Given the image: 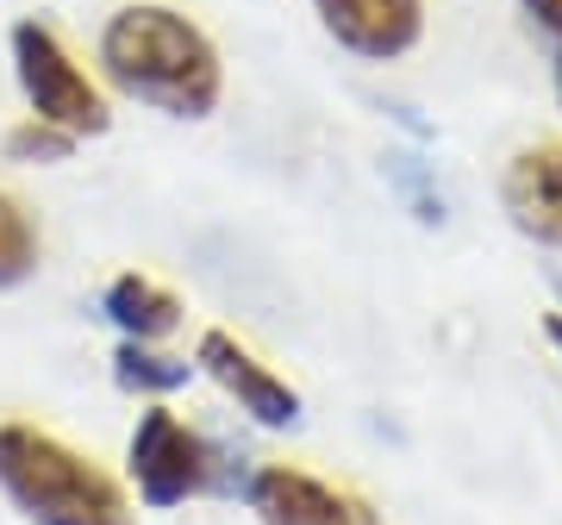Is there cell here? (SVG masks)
<instances>
[{
  "mask_svg": "<svg viewBox=\"0 0 562 525\" xmlns=\"http://www.w3.org/2000/svg\"><path fill=\"white\" fill-rule=\"evenodd\" d=\"M101 69L125 101L157 107L169 120H206L225 94L213 38L169 7H120L101 32Z\"/></svg>",
  "mask_w": 562,
  "mask_h": 525,
  "instance_id": "1",
  "label": "cell"
},
{
  "mask_svg": "<svg viewBox=\"0 0 562 525\" xmlns=\"http://www.w3.org/2000/svg\"><path fill=\"white\" fill-rule=\"evenodd\" d=\"M0 494L32 525H132L120 482L25 420L0 425Z\"/></svg>",
  "mask_w": 562,
  "mask_h": 525,
  "instance_id": "2",
  "label": "cell"
},
{
  "mask_svg": "<svg viewBox=\"0 0 562 525\" xmlns=\"http://www.w3.org/2000/svg\"><path fill=\"white\" fill-rule=\"evenodd\" d=\"M13 76H20V94L32 107V120L57 125L69 138H101L113 113H106L101 88L81 76V63L63 51V38L38 20L13 25Z\"/></svg>",
  "mask_w": 562,
  "mask_h": 525,
  "instance_id": "3",
  "label": "cell"
},
{
  "mask_svg": "<svg viewBox=\"0 0 562 525\" xmlns=\"http://www.w3.org/2000/svg\"><path fill=\"white\" fill-rule=\"evenodd\" d=\"M125 463H132L138 501L150 506V513H169V506L194 501V494H206V488H225L220 463H213V445H206L201 432H188L169 406H150V413L138 420Z\"/></svg>",
  "mask_w": 562,
  "mask_h": 525,
  "instance_id": "4",
  "label": "cell"
},
{
  "mask_svg": "<svg viewBox=\"0 0 562 525\" xmlns=\"http://www.w3.org/2000/svg\"><path fill=\"white\" fill-rule=\"evenodd\" d=\"M244 501L262 525H382L375 506L357 494H338L331 482L288 463H262L244 476Z\"/></svg>",
  "mask_w": 562,
  "mask_h": 525,
  "instance_id": "5",
  "label": "cell"
},
{
  "mask_svg": "<svg viewBox=\"0 0 562 525\" xmlns=\"http://www.w3.org/2000/svg\"><path fill=\"white\" fill-rule=\"evenodd\" d=\"M194 369L213 376V382L238 401V413H250V420L269 425V432H294V425H301V394L281 382L269 364H257L232 332H201V344H194Z\"/></svg>",
  "mask_w": 562,
  "mask_h": 525,
  "instance_id": "6",
  "label": "cell"
},
{
  "mask_svg": "<svg viewBox=\"0 0 562 525\" xmlns=\"http://www.w3.org/2000/svg\"><path fill=\"white\" fill-rule=\"evenodd\" d=\"M319 25L362 63L406 57L425 32V0H313Z\"/></svg>",
  "mask_w": 562,
  "mask_h": 525,
  "instance_id": "7",
  "label": "cell"
},
{
  "mask_svg": "<svg viewBox=\"0 0 562 525\" xmlns=\"http://www.w3.org/2000/svg\"><path fill=\"white\" fill-rule=\"evenodd\" d=\"M501 201L525 238L562 250V144H531L506 163Z\"/></svg>",
  "mask_w": 562,
  "mask_h": 525,
  "instance_id": "8",
  "label": "cell"
},
{
  "mask_svg": "<svg viewBox=\"0 0 562 525\" xmlns=\"http://www.w3.org/2000/svg\"><path fill=\"white\" fill-rule=\"evenodd\" d=\"M101 313L120 325L132 344H157L181 325V301L169 288H157L150 276H113L101 294Z\"/></svg>",
  "mask_w": 562,
  "mask_h": 525,
  "instance_id": "9",
  "label": "cell"
},
{
  "mask_svg": "<svg viewBox=\"0 0 562 525\" xmlns=\"http://www.w3.org/2000/svg\"><path fill=\"white\" fill-rule=\"evenodd\" d=\"M113 382H120L125 394H176V388L194 382V364L162 357V350H150V344L125 338L120 350H113Z\"/></svg>",
  "mask_w": 562,
  "mask_h": 525,
  "instance_id": "10",
  "label": "cell"
},
{
  "mask_svg": "<svg viewBox=\"0 0 562 525\" xmlns=\"http://www.w3.org/2000/svg\"><path fill=\"white\" fill-rule=\"evenodd\" d=\"M38 269V232L13 194H0V288H20Z\"/></svg>",
  "mask_w": 562,
  "mask_h": 525,
  "instance_id": "11",
  "label": "cell"
},
{
  "mask_svg": "<svg viewBox=\"0 0 562 525\" xmlns=\"http://www.w3.org/2000/svg\"><path fill=\"white\" fill-rule=\"evenodd\" d=\"M0 150H7V163H69L76 138L57 132V125H44V120H20L0 138Z\"/></svg>",
  "mask_w": 562,
  "mask_h": 525,
  "instance_id": "12",
  "label": "cell"
},
{
  "mask_svg": "<svg viewBox=\"0 0 562 525\" xmlns=\"http://www.w3.org/2000/svg\"><path fill=\"white\" fill-rule=\"evenodd\" d=\"M387 182L406 194V206H413L419 225H443V194L431 188V176H425L419 157H387Z\"/></svg>",
  "mask_w": 562,
  "mask_h": 525,
  "instance_id": "13",
  "label": "cell"
},
{
  "mask_svg": "<svg viewBox=\"0 0 562 525\" xmlns=\"http://www.w3.org/2000/svg\"><path fill=\"white\" fill-rule=\"evenodd\" d=\"M519 13L550 38V51H562V0H519Z\"/></svg>",
  "mask_w": 562,
  "mask_h": 525,
  "instance_id": "14",
  "label": "cell"
},
{
  "mask_svg": "<svg viewBox=\"0 0 562 525\" xmlns=\"http://www.w3.org/2000/svg\"><path fill=\"white\" fill-rule=\"evenodd\" d=\"M543 338L557 344V357H562V313H550V320H543Z\"/></svg>",
  "mask_w": 562,
  "mask_h": 525,
  "instance_id": "15",
  "label": "cell"
},
{
  "mask_svg": "<svg viewBox=\"0 0 562 525\" xmlns=\"http://www.w3.org/2000/svg\"><path fill=\"white\" fill-rule=\"evenodd\" d=\"M550 69H557V101H562V51L550 57Z\"/></svg>",
  "mask_w": 562,
  "mask_h": 525,
  "instance_id": "16",
  "label": "cell"
}]
</instances>
